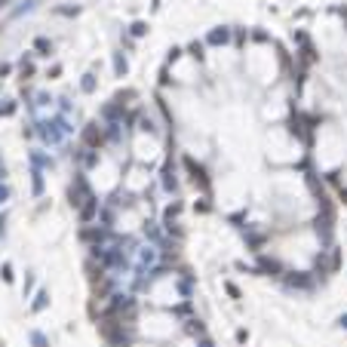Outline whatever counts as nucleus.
Returning <instances> with one entry per match:
<instances>
[{"label":"nucleus","mask_w":347,"mask_h":347,"mask_svg":"<svg viewBox=\"0 0 347 347\" xmlns=\"http://www.w3.org/2000/svg\"><path fill=\"white\" fill-rule=\"evenodd\" d=\"M341 322H344V326H347V317H344V320H341Z\"/></svg>","instance_id":"obj_1"}]
</instances>
